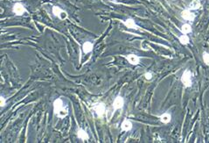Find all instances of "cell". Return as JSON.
Wrapping results in <instances>:
<instances>
[{
    "label": "cell",
    "mask_w": 209,
    "mask_h": 143,
    "mask_svg": "<svg viewBox=\"0 0 209 143\" xmlns=\"http://www.w3.org/2000/svg\"><path fill=\"white\" fill-rule=\"evenodd\" d=\"M94 111L97 114L98 117H102L105 112V105L103 103H99L94 107Z\"/></svg>",
    "instance_id": "ba28073f"
},
{
    "label": "cell",
    "mask_w": 209,
    "mask_h": 143,
    "mask_svg": "<svg viewBox=\"0 0 209 143\" xmlns=\"http://www.w3.org/2000/svg\"><path fill=\"white\" fill-rule=\"evenodd\" d=\"M77 136H78V138H80V139L82 140H88L89 139V136H88V134L87 133V132H86L85 130L81 129V128H80V129L78 130V132H77Z\"/></svg>",
    "instance_id": "4fadbf2b"
},
{
    "label": "cell",
    "mask_w": 209,
    "mask_h": 143,
    "mask_svg": "<svg viewBox=\"0 0 209 143\" xmlns=\"http://www.w3.org/2000/svg\"><path fill=\"white\" fill-rule=\"evenodd\" d=\"M181 17L184 19L188 20V21H193L195 18V15L193 12H191L190 10H184L181 12Z\"/></svg>",
    "instance_id": "52a82bcc"
},
{
    "label": "cell",
    "mask_w": 209,
    "mask_h": 143,
    "mask_svg": "<svg viewBox=\"0 0 209 143\" xmlns=\"http://www.w3.org/2000/svg\"><path fill=\"white\" fill-rule=\"evenodd\" d=\"M93 49H94V44L90 41H86L84 42V44L82 45V49H83V52L85 54H88L90 53Z\"/></svg>",
    "instance_id": "30bf717a"
},
{
    "label": "cell",
    "mask_w": 209,
    "mask_h": 143,
    "mask_svg": "<svg viewBox=\"0 0 209 143\" xmlns=\"http://www.w3.org/2000/svg\"><path fill=\"white\" fill-rule=\"evenodd\" d=\"M109 1H110V2H114L115 0H109Z\"/></svg>",
    "instance_id": "ffe728a7"
},
{
    "label": "cell",
    "mask_w": 209,
    "mask_h": 143,
    "mask_svg": "<svg viewBox=\"0 0 209 143\" xmlns=\"http://www.w3.org/2000/svg\"><path fill=\"white\" fill-rule=\"evenodd\" d=\"M203 61L206 64L209 65V54L208 53H206V52L203 53Z\"/></svg>",
    "instance_id": "e0dca14e"
},
{
    "label": "cell",
    "mask_w": 209,
    "mask_h": 143,
    "mask_svg": "<svg viewBox=\"0 0 209 143\" xmlns=\"http://www.w3.org/2000/svg\"><path fill=\"white\" fill-rule=\"evenodd\" d=\"M125 58L129 62V63H130L131 65H137L140 63V58H139L136 55L130 54V55H126Z\"/></svg>",
    "instance_id": "8992f818"
},
{
    "label": "cell",
    "mask_w": 209,
    "mask_h": 143,
    "mask_svg": "<svg viewBox=\"0 0 209 143\" xmlns=\"http://www.w3.org/2000/svg\"><path fill=\"white\" fill-rule=\"evenodd\" d=\"M159 120H160V121H161L162 123L167 124V123H169V122L171 121V120H172V116H171L170 113L166 112V113L162 114V115L159 117Z\"/></svg>",
    "instance_id": "7c38bea8"
},
{
    "label": "cell",
    "mask_w": 209,
    "mask_h": 143,
    "mask_svg": "<svg viewBox=\"0 0 209 143\" xmlns=\"http://www.w3.org/2000/svg\"><path fill=\"white\" fill-rule=\"evenodd\" d=\"M201 4L200 0H193L189 5V9L190 10H198L200 7Z\"/></svg>",
    "instance_id": "5bb4252c"
},
{
    "label": "cell",
    "mask_w": 209,
    "mask_h": 143,
    "mask_svg": "<svg viewBox=\"0 0 209 143\" xmlns=\"http://www.w3.org/2000/svg\"><path fill=\"white\" fill-rule=\"evenodd\" d=\"M12 12H13L16 15L20 16V15H23V14H24V13L26 12V10L25 6L23 5L21 3H16V4L13 5Z\"/></svg>",
    "instance_id": "5b68a950"
},
{
    "label": "cell",
    "mask_w": 209,
    "mask_h": 143,
    "mask_svg": "<svg viewBox=\"0 0 209 143\" xmlns=\"http://www.w3.org/2000/svg\"><path fill=\"white\" fill-rule=\"evenodd\" d=\"M179 41L183 45H187V44L189 43V38H188L187 35H185L184 34V35H182V36L179 37Z\"/></svg>",
    "instance_id": "2e32d148"
},
{
    "label": "cell",
    "mask_w": 209,
    "mask_h": 143,
    "mask_svg": "<svg viewBox=\"0 0 209 143\" xmlns=\"http://www.w3.org/2000/svg\"><path fill=\"white\" fill-rule=\"evenodd\" d=\"M54 112L58 118H63L66 116H67L68 114L67 109L64 106V104L61 99H57L54 102Z\"/></svg>",
    "instance_id": "6da1fadb"
},
{
    "label": "cell",
    "mask_w": 209,
    "mask_h": 143,
    "mask_svg": "<svg viewBox=\"0 0 209 143\" xmlns=\"http://www.w3.org/2000/svg\"><path fill=\"white\" fill-rule=\"evenodd\" d=\"M132 123L129 120H125L122 122L121 124V129L122 131H124V132H128V131H130L132 129Z\"/></svg>",
    "instance_id": "8fae6325"
},
{
    "label": "cell",
    "mask_w": 209,
    "mask_h": 143,
    "mask_svg": "<svg viewBox=\"0 0 209 143\" xmlns=\"http://www.w3.org/2000/svg\"><path fill=\"white\" fill-rule=\"evenodd\" d=\"M181 32L184 34H190L192 32V27L189 24H184L181 27Z\"/></svg>",
    "instance_id": "9a60e30c"
},
{
    "label": "cell",
    "mask_w": 209,
    "mask_h": 143,
    "mask_svg": "<svg viewBox=\"0 0 209 143\" xmlns=\"http://www.w3.org/2000/svg\"><path fill=\"white\" fill-rule=\"evenodd\" d=\"M124 105V99L121 96H117V98H115L113 104H112L114 112H115L117 110H119V109H123Z\"/></svg>",
    "instance_id": "3957f363"
},
{
    "label": "cell",
    "mask_w": 209,
    "mask_h": 143,
    "mask_svg": "<svg viewBox=\"0 0 209 143\" xmlns=\"http://www.w3.org/2000/svg\"><path fill=\"white\" fill-rule=\"evenodd\" d=\"M124 24L125 25L126 27L130 28V29H135V30H138L139 27L136 24V22L134 21V19L132 18H128L125 21H124Z\"/></svg>",
    "instance_id": "9c48e42d"
},
{
    "label": "cell",
    "mask_w": 209,
    "mask_h": 143,
    "mask_svg": "<svg viewBox=\"0 0 209 143\" xmlns=\"http://www.w3.org/2000/svg\"><path fill=\"white\" fill-rule=\"evenodd\" d=\"M181 82L185 85V87H191L192 86V74L190 70L185 69L181 77Z\"/></svg>",
    "instance_id": "7a4b0ae2"
},
{
    "label": "cell",
    "mask_w": 209,
    "mask_h": 143,
    "mask_svg": "<svg viewBox=\"0 0 209 143\" xmlns=\"http://www.w3.org/2000/svg\"><path fill=\"white\" fill-rule=\"evenodd\" d=\"M53 13L55 17H58L60 19H65L67 18V13L63 11L61 8H60L59 6H54L53 7Z\"/></svg>",
    "instance_id": "277c9868"
},
{
    "label": "cell",
    "mask_w": 209,
    "mask_h": 143,
    "mask_svg": "<svg viewBox=\"0 0 209 143\" xmlns=\"http://www.w3.org/2000/svg\"><path fill=\"white\" fill-rule=\"evenodd\" d=\"M5 105H6V100L3 96H1V98H0V105H1V107H4Z\"/></svg>",
    "instance_id": "ac0fdd59"
},
{
    "label": "cell",
    "mask_w": 209,
    "mask_h": 143,
    "mask_svg": "<svg viewBox=\"0 0 209 143\" xmlns=\"http://www.w3.org/2000/svg\"><path fill=\"white\" fill-rule=\"evenodd\" d=\"M145 77L146 80H151L153 77H152V74L151 72H147V73L145 74Z\"/></svg>",
    "instance_id": "d6986e66"
}]
</instances>
